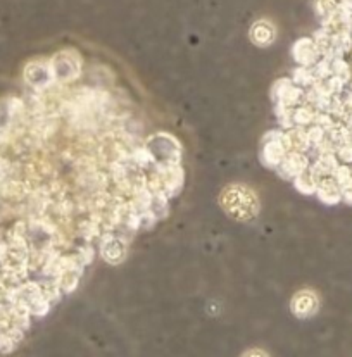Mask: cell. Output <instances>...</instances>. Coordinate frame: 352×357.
I'll list each match as a JSON object with an SVG mask.
<instances>
[{
    "label": "cell",
    "mask_w": 352,
    "mask_h": 357,
    "mask_svg": "<svg viewBox=\"0 0 352 357\" xmlns=\"http://www.w3.org/2000/svg\"><path fill=\"white\" fill-rule=\"evenodd\" d=\"M220 206L227 213V216L235 221H240V223L252 221L261 211L256 192L247 185L238 183L228 185L223 188L220 195Z\"/></svg>",
    "instance_id": "cell-1"
},
{
    "label": "cell",
    "mask_w": 352,
    "mask_h": 357,
    "mask_svg": "<svg viewBox=\"0 0 352 357\" xmlns=\"http://www.w3.org/2000/svg\"><path fill=\"white\" fill-rule=\"evenodd\" d=\"M145 147L151 152L155 166H168V164H180L181 145L173 135L154 133L147 138Z\"/></svg>",
    "instance_id": "cell-2"
},
{
    "label": "cell",
    "mask_w": 352,
    "mask_h": 357,
    "mask_svg": "<svg viewBox=\"0 0 352 357\" xmlns=\"http://www.w3.org/2000/svg\"><path fill=\"white\" fill-rule=\"evenodd\" d=\"M50 66H52L56 85H70V83L76 82L79 78V75H82V54L76 52L75 49L59 50L50 59Z\"/></svg>",
    "instance_id": "cell-3"
},
{
    "label": "cell",
    "mask_w": 352,
    "mask_h": 357,
    "mask_svg": "<svg viewBox=\"0 0 352 357\" xmlns=\"http://www.w3.org/2000/svg\"><path fill=\"white\" fill-rule=\"evenodd\" d=\"M289 151H292V149H290L286 131H268L263 137V142H261L259 161L263 162V166H266L268 169H277L278 164L283 161V158H285V154Z\"/></svg>",
    "instance_id": "cell-4"
},
{
    "label": "cell",
    "mask_w": 352,
    "mask_h": 357,
    "mask_svg": "<svg viewBox=\"0 0 352 357\" xmlns=\"http://www.w3.org/2000/svg\"><path fill=\"white\" fill-rule=\"evenodd\" d=\"M23 78L26 82V85L38 93L47 92V90L52 89V85H56L50 61L36 59L28 63L24 66Z\"/></svg>",
    "instance_id": "cell-5"
},
{
    "label": "cell",
    "mask_w": 352,
    "mask_h": 357,
    "mask_svg": "<svg viewBox=\"0 0 352 357\" xmlns=\"http://www.w3.org/2000/svg\"><path fill=\"white\" fill-rule=\"evenodd\" d=\"M303 98H306L303 86L296 85L292 78H280L273 83V89H271L273 104H282L285 107L293 109L303 104Z\"/></svg>",
    "instance_id": "cell-6"
},
{
    "label": "cell",
    "mask_w": 352,
    "mask_h": 357,
    "mask_svg": "<svg viewBox=\"0 0 352 357\" xmlns=\"http://www.w3.org/2000/svg\"><path fill=\"white\" fill-rule=\"evenodd\" d=\"M154 173L161 183V190L171 199L176 197L183 188L185 173L180 164H168V166H155Z\"/></svg>",
    "instance_id": "cell-7"
},
{
    "label": "cell",
    "mask_w": 352,
    "mask_h": 357,
    "mask_svg": "<svg viewBox=\"0 0 352 357\" xmlns=\"http://www.w3.org/2000/svg\"><path fill=\"white\" fill-rule=\"evenodd\" d=\"M126 240L123 236L114 235L112 231L100 235V254L102 259L112 266H118L126 257Z\"/></svg>",
    "instance_id": "cell-8"
},
{
    "label": "cell",
    "mask_w": 352,
    "mask_h": 357,
    "mask_svg": "<svg viewBox=\"0 0 352 357\" xmlns=\"http://www.w3.org/2000/svg\"><path fill=\"white\" fill-rule=\"evenodd\" d=\"M307 167H309V159H307V155L304 154V152L289 151L275 171L280 174L283 180L293 181L304 169H307Z\"/></svg>",
    "instance_id": "cell-9"
},
{
    "label": "cell",
    "mask_w": 352,
    "mask_h": 357,
    "mask_svg": "<svg viewBox=\"0 0 352 357\" xmlns=\"http://www.w3.org/2000/svg\"><path fill=\"white\" fill-rule=\"evenodd\" d=\"M319 301L318 295L311 290H300L292 297L290 302V309H292L293 316L299 319H307L318 312Z\"/></svg>",
    "instance_id": "cell-10"
},
{
    "label": "cell",
    "mask_w": 352,
    "mask_h": 357,
    "mask_svg": "<svg viewBox=\"0 0 352 357\" xmlns=\"http://www.w3.org/2000/svg\"><path fill=\"white\" fill-rule=\"evenodd\" d=\"M292 56L297 64L306 66V68H313L319 61V57H323L313 38L297 40L292 47Z\"/></svg>",
    "instance_id": "cell-11"
},
{
    "label": "cell",
    "mask_w": 352,
    "mask_h": 357,
    "mask_svg": "<svg viewBox=\"0 0 352 357\" xmlns=\"http://www.w3.org/2000/svg\"><path fill=\"white\" fill-rule=\"evenodd\" d=\"M23 112V104L16 98H9V100L0 102V138L7 137L10 128L16 123L17 116Z\"/></svg>",
    "instance_id": "cell-12"
},
{
    "label": "cell",
    "mask_w": 352,
    "mask_h": 357,
    "mask_svg": "<svg viewBox=\"0 0 352 357\" xmlns=\"http://www.w3.org/2000/svg\"><path fill=\"white\" fill-rule=\"evenodd\" d=\"M316 195L323 204H326V206H335V204H339L340 200H342L340 185L337 183L333 176H325L318 181Z\"/></svg>",
    "instance_id": "cell-13"
},
{
    "label": "cell",
    "mask_w": 352,
    "mask_h": 357,
    "mask_svg": "<svg viewBox=\"0 0 352 357\" xmlns=\"http://www.w3.org/2000/svg\"><path fill=\"white\" fill-rule=\"evenodd\" d=\"M79 278H82V264L78 262H72V264L64 268L63 271L57 276V283H59V289L63 294H71L75 292L76 287H78Z\"/></svg>",
    "instance_id": "cell-14"
},
{
    "label": "cell",
    "mask_w": 352,
    "mask_h": 357,
    "mask_svg": "<svg viewBox=\"0 0 352 357\" xmlns=\"http://www.w3.org/2000/svg\"><path fill=\"white\" fill-rule=\"evenodd\" d=\"M275 36H277V30L273 24L266 20H261L252 24L250 28V40L259 47H268L273 43Z\"/></svg>",
    "instance_id": "cell-15"
},
{
    "label": "cell",
    "mask_w": 352,
    "mask_h": 357,
    "mask_svg": "<svg viewBox=\"0 0 352 357\" xmlns=\"http://www.w3.org/2000/svg\"><path fill=\"white\" fill-rule=\"evenodd\" d=\"M319 178L314 174V171L311 167L304 169L299 176L293 180V187L297 188V192H300L303 195H314L316 194Z\"/></svg>",
    "instance_id": "cell-16"
},
{
    "label": "cell",
    "mask_w": 352,
    "mask_h": 357,
    "mask_svg": "<svg viewBox=\"0 0 352 357\" xmlns=\"http://www.w3.org/2000/svg\"><path fill=\"white\" fill-rule=\"evenodd\" d=\"M289 135L290 149L297 152H307L311 149V142L307 138V130L306 128H290L286 130Z\"/></svg>",
    "instance_id": "cell-17"
},
{
    "label": "cell",
    "mask_w": 352,
    "mask_h": 357,
    "mask_svg": "<svg viewBox=\"0 0 352 357\" xmlns=\"http://www.w3.org/2000/svg\"><path fill=\"white\" fill-rule=\"evenodd\" d=\"M314 109L311 107H297L292 109V123L293 128H306V126H311L314 121Z\"/></svg>",
    "instance_id": "cell-18"
},
{
    "label": "cell",
    "mask_w": 352,
    "mask_h": 357,
    "mask_svg": "<svg viewBox=\"0 0 352 357\" xmlns=\"http://www.w3.org/2000/svg\"><path fill=\"white\" fill-rule=\"evenodd\" d=\"M328 59H330V69H332V75L342 79L344 83L351 82L352 71H351V66L347 64V61H344L342 57H328Z\"/></svg>",
    "instance_id": "cell-19"
},
{
    "label": "cell",
    "mask_w": 352,
    "mask_h": 357,
    "mask_svg": "<svg viewBox=\"0 0 352 357\" xmlns=\"http://www.w3.org/2000/svg\"><path fill=\"white\" fill-rule=\"evenodd\" d=\"M292 82L299 86H311L316 82V76H314L313 68H306V66H299L297 69H293Z\"/></svg>",
    "instance_id": "cell-20"
},
{
    "label": "cell",
    "mask_w": 352,
    "mask_h": 357,
    "mask_svg": "<svg viewBox=\"0 0 352 357\" xmlns=\"http://www.w3.org/2000/svg\"><path fill=\"white\" fill-rule=\"evenodd\" d=\"M337 159L340 164H347L352 166V144H344L337 149Z\"/></svg>",
    "instance_id": "cell-21"
},
{
    "label": "cell",
    "mask_w": 352,
    "mask_h": 357,
    "mask_svg": "<svg viewBox=\"0 0 352 357\" xmlns=\"http://www.w3.org/2000/svg\"><path fill=\"white\" fill-rule=\"evenodd\" d=\"M340 190H342V200H344V202L351 204V206H352V180L347 181L346 185H342V187H340Z\"/></svg>",
    "instance_id": "cell-22"
},
{
    "label": "cell",
    "mask_w": 352,
    "mask_h": 357,
    "mask_svg": "<svg viewBox=\"0 0 352 357\" xmlns=\"http://www.w3.org/2000/svg\"><path fill=\"white\" fill-rule=\"evenodd\" d=\"M7 259V243L0 242V264H3V261Z\"/></svg>",
    "instance_id": "cell-23"
},
{
    "label": "cell",
    "mask_w": 352,
    "mask_h": 357,
    "mask_svg": "<svg viewBox=\"0 0 352 357\" xmlns=\"http://www.w3.org/2000/svg\"><path fill=\"white\" fill-rule=\"evenodd\" d=\"M252 354H256V356H268L266 352H263V351H247L245 352V356H252Z\"/></svg>",
    "instance_id": "cell-24"
}]
</instances>
